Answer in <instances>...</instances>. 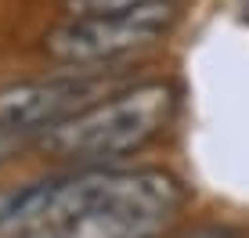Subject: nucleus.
<instances>
[{
	"instance_id": "1",
	"label": "nucleus",
	"mask_w": 249,
	"mask_h": 238,
	"mask_svg": "<svg viewBox=\"0 0 249 238\" xmlns=\"http://www.w3.org/2000/svg\"><path fill=\"white\" fill-rule=\"evenodd\" d=\"M177 112V90L162 80L134 83L101 98L87 112L65 119L40 134L36 144L54 159L69 163H108L141 152L170 126Z\"/></svg>"
},
{
	"instance_id": "2",
	"label": "nucleus",
	"mask_w": 249,
	"mask_h": 238,
	"mask_svg": "<svg viewBox=\"0 0 249 238\" xmlns=\"http://www.w3.org/2000/svg\"><path fill=\"white\" fill-rule=\"evenodd\" d=\"M174 22H177V0H156V4L134 7L123 15L65 18L44 36V54L58 65L94 69V65L119 62V58H130L137 51L159 44Z\"/></svg>"
},
{
	"instance_id": "3",
	"label": "nucleus",
	"mask_w": 249,
	"mask_h": 238,
	"mask_svg": "<svg viewBox=\"0 0 249 238\" xmlns=\"http://www.w3.org/2000/svg\"><path fill=\"white\" fill-rule=\"evenodd\" d=\"M108 94H116L112 80H105L98 69H72L62 76H47V80L7 83L0 87V126L40 137L51 126L87 112Z\"/></svg>"
},
{
	"instance_id": "4",
	"label": "nucleus",
	"mask_w": 249,
	"mask_h": 238,
	"mask_svg": "<svg viewBox=\"0 0 249 238\" xmlns=\"http://www.w3.org/2000/svg\"><path fill=\"white\" fill-rule=\"evenodd\" d=\"M69 18H83V15H123L134 7L156 4V0H62Z\"/></svg>"
},
{
	"instance_id": "5",
	"label": "nucleus",
	"mask_w": 249,
	"mask_h": 238,
	"mask_svg": "<svg viewBox=\"0 0 249 238\" xmlns=\"http://www.w3.org/2000/svg\"><path fill=\"white\" fill-rule=\"evenodd\" d=\"M36 137H29V134L22 130H11V126H0V166L11 163V159H18V152H25Z\"/></svg>"
},
{
	"instance_id": "6",
	"label": "nucleus",
	"mask_w": 249,
	"mask_h": 238,
	"mask_svg": "<svg viewBox=\"0 0 249 238\" xmlns=\"http://www.w3.org/2000/svg\"><path fill=\"white\" fill-rule=\"evenodd\" d=\"M192 238H246L242 231H231V227H210V231H199Z\"/></svg>"
},
{
	"instance_id": "7",
	"label": "nucleus",
	"mask_w": 249,
	"mask_h": 238,
	"mask_svg": "<svg viewBox=\"0 0 249 238\" xmlns=\"http://www.w3.org/2000/svg\"><path fill=\"white\" fill-rule=\"evenodd\" d=\"M18 238H65L62 227H40V231H29V235H18Z\"/></svg>"
},
{
	"instance_id": "8",
	"label": "nucleus",
	"mask_w": 249,
	"mask_h": 238,
	"mask_svg": "<svg viewBox=\"0 0 249 238\" xmlns=\"http://www.w3.org/2000/svg\"><path fill=\"white\" fill-rule=\"evenodd\" d=\"M238 7H242V15H246V22H249V0H238Z\"/></svg>"
}]
</instances>
